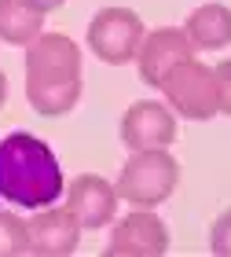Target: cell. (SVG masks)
<instances>
[{
	"mask_svg": "<svg viewBox=\"0 0 231 257\" xmlns=\"http://www.w3.org/2000/svg\"><path fill=\"white\" fill-rule=\"evenodd\" d=\"M63 195V169L55 151L33 133L0 140V198L22 209L55 206Z\"/></svg>",
	"mask_w": 231,
	"mask_h": 257,
	"instance_id": "1",
	"label": "cell"
},
{
	"mask_svg": "<svg viewBox=\"0 0 231 257\" xmlns=\"http://www.w3.org/2000/svg\"><path fill=\"white\" fill-rule=\"evenodd\" d=\"M26 99L41 118H63L81 99V48L66 33H41L26 52Z\"/></svg>",
	"mask_w": 231,
	"mask_h": 257,
	"instance_id": "2",
	"label": "cell"
},
{
	"mask_svg": "<svg viewBox=\"0 0 231 257\" xmlns=\"http://www.w3.org/2000/svg\"><path fill=\"white\" fill-rule=\"evenodd\" d=\"M176 184H180L176 158L165 147H154V151H132V158L121 166V177L114 184V191L136 209H151V206L165 202L176 191Z\"/></svg>",
	"mask_w": 231,
	"mask_h": 257,
	"instance_id": "3",
	"label": "cell"
},
{
	"mask_svg": "<svg viewBox=\"0 0 231 257\" xmlns=\"http://www.w3.org/2000/svg\"><path fill=\"white\" fill-rule=\"evenodd\" d=\"M158 88L165 92L169 107L176 110L180 118L205 121V118H213V114H220V103H216V74H213V66H205L198 59L176 63Z\"/></svg>",
	"mask_w": 231,
	"mask_h": 257,
	"instance_id": "4",
	"label": "cell"
},
{
	"mask_svg": "<svg viewBox=\"0 0 231 257\" xmlns=\"http://www.w3.org/2000/svg\"><path fill=\"white\" fill-rule=\"evenodd\" d=\"M143 37H147V26L132 8H103L88 22V48L110 66L132 63Z\"/></svg>",
	"mask_w": 231,
	"mask_h": 257,
	"instance_id": "5",
	"label": "cell"
},
{
	"mask_svg": "<svg viewBox=\"0 0 231 257\" xmlns=\"http://www.w3.org/2000/svg\"><path fill=\"white\" fill-rule=\"evenodd\" d=\"M169 250V228L151 209H132L114 224L107 257H161Z\"/></svg>",
	"mask_w": 231,
	"mask_h": 257,
	"instance_id": "6",
	"label": "cell"
},
{
	"mask_svg": "<svg viewBox=\"0 0 231 257\" xmlns=\"http://www.w3.org/2000/svg\"><path fill=\"white\" fill-rule=\"evenodd\" d=\"M121 140L132 151H154L169 147L176 140V118L165 103L158 99H140L121 114Z\"/></svg>",
	"mask_w": 231,
	"mask_h": 257,
	"instance_id": "7",
	"label": "cell"
},
{
	"mask_svg": "<svg viewBox=\"0 0 231 257\" xmlns=\"http://www.w3.org/2000/svg\"><path fill=\"white\" fill-rule=\"evenodd\" d=\"M183 59H194V44L187 41V33L176 30V26H161V30H151L136 52V63H140V77L147 81L151 88H158L165 74L176 63Z\"/></svg>",
	"mask_w": 231,
	"mask_h": 257,
	"instance_id": "8",
	"label": "cell"
},
{
	"mask_svg": "<svg viewBox=\"0 0 231 257\" xmlns=\"http://www.w3.org/2000/svg\"><path fill=\"white\" fill-rule=\"evenodd\" d=\"M26 228H30V253L37 257H66L81 242V224L66 206L37 209V217H30Z\"/></svg>",
	"mask_w": 231,
	"mask_h": 257,
	"instance_id": "9",
	"label": "cell"
},
{
	"mask_svg": "<svg viewBox=\"0 0 231 257\" xmlns=\"http://www.w3.org/2000/svg\"><path fill=\"white\" fill-rule=\"evenodd\" d=\"M66 209L77 217L81 228H103L118 213V191L96 173H81L66 191Z\"/></svg>",
	"mask_w": 231,
	"mask_h": 257,
	"instance_id": "10",
	"label": "cell"
},
{
	"mask_svg": "<svg viewBox=\"0 0 231 257\" xmlns=\"http://www.w3.org/2000/svg\"><path fill=\"white\" fill-rule=\"evenodd\" d=\"M183 33L194 48L202 52H220L231 44V8L224 4H202L194 8L187 22H183Z\"/></svg>",
	"mask_w": 231,
	"mask_h": 257,
	"instance_id": "11",
	"label": "cell"
},
{
	"mask_svg": "<svg viewBox=\"0 0 231 257\" xmlns=\"http://www.w3.org/2000/svg\"><path fill=\"white\" fill-rule=\"evenodd\" d=\"M44 33V11L33 0H0V41L33 44Z\"/></svg>",
	"mask_w": 231,
	"mask_h": 257,
	"instance_id": "12",
	"label": "cell"
},
{
	"mask_svg": "<svg viewBox=\"0 0 231 257\" xmlns=\"http://www.w3.org/2000/svg\"><path fill=\"white\" fill-rule=\"evenodd\" d=\"M30 253V228L11 209H0V257H22Z\"/></svg>",
	"mask_w": 231,
	"mask_h": 257,
	"instance_id": "13",
	"label": "cell"
},
{
	"mask_svg": "<svg viewBox=\"0 0 231 257\" xmlns=\"http://www.w3.org/2000/svg\"><path fill=\"white\" fill-rule=\"evenodd\" d=\"M209 250L216 257H231V209H224L209 228Z\"/></svg>",
	"mask_w": 231,
	"mask_h": 257,
	"instance_id": "14",
	"label": "cell"
},
{
	"mask_svg": "<svg viewBox=\"0 0 231 257\" xmlns=\"http://www.w3.org/2000/svg\"><path fill=\"white\" fill-rule=\"evenodd\" d=\"M213 74H216V103H220V114L231 118V59L216 63Z\"/></svg>",
	"mask_w": 231,
	"mask_h": 257,
	"instance_id": "15",
	"label": "cell"
},
{
	"mask_svg": "<svg viewBox=\"0 0 231 257\" xmlns=\"http://www.w3.org/2000/svg\"><path fill=\"white\" fill-rule=\"evenodd\" d=\"M33 4H37L44 15H48V11H55V8H63V0H33Z\"/></svg>",
	"mask_w": 231,
	"mask_h": 257,
	"instance_id": "16",
	"label": "cell"
},
{
	"mask_svg": "<svg viewBox=\"0 0 231 257\" xmlns=\"http://www.w3.org/2000/svg\"><path fill=\"white\" fill-rule=\"evenodd\" d=\"M4 99H8V77H4V70H0V107H4Z\"/></svg>",
	"mask_w": 231,
	"mask_h": 257,
	"instance_id": "17",
	"label": "cell"
}]
</instances>
